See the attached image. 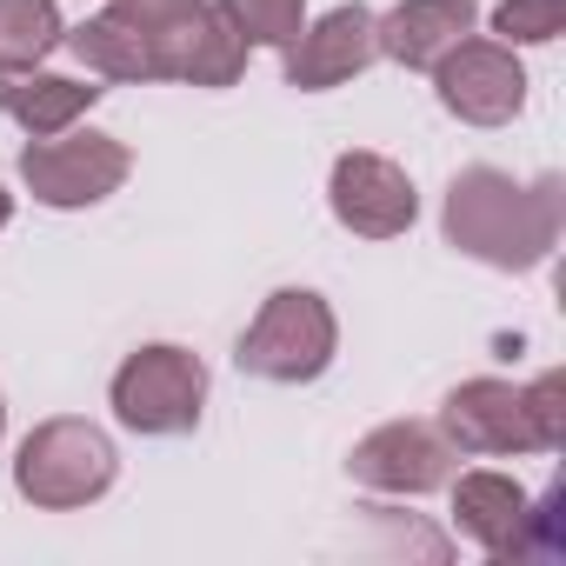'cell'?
Returning a JSON list of instances; mask_svg holds the SVG:
<instances>
[{"instance_id":"12","label":"cell","mask_w":566,"mask_h":566,"mask_svg":"<svg viewBox=\"0 0 566 566\" xmlns=\"http://www.w3.org/2000/svg\"><path fill=\"white\" fill-rule=\"evenodd\" d=\"M473 28H480V8H473V0H400L394 14L374 21L380 54L400 61L407 74H433Z\"/></svg>"},{"instance_id":"18","label":"cell","mask_w":566,"mask_h":566,"mask_svg":"<svg viewBox=\"0 0 566 566\" xmlns=\"http://www.w3.org/2000/svg\"><path fill=\"white\" fill-rule=\"evenodd\" d=\"M493 34L506 48H546L566 34V0H500L493 8Z\"/></svg>"},{"instance_id":"5","label":"cell","mask_w":566,"mask_h":566,"mask_svg":"<svg viewBox=\"0 0 566 566\" xmlns=\"http://www.w3.org/2000/svg\"><path fill=\"white\" fill-rule=\"evenodd\" d=\"M134 174L127 140L94 134V127H67V134H41L21 147V180L41 207L74 213V207H101L107 193H120Z\"/></svg>"},{"instance_id":"10","label":"cell","mask_w":566,"mask_h":566,"mask_svg":"<svg viewBox=\"0 0 566 566\" xmlns=\"http://www.w3.org/2000/svg\"><path fill=\"white\" fill-rule=\"evenodd\" d=\"M440 433L460 447V453H539V427H533V407H526V387L513 380H460L440 407Z\"/></svg>"},{"instance_id":"22","label":"cell","mask_w":566,"mask_h":566,"mask_svg":"<svg viewBox=\"0 0 566 566\" xmlns=\"http://www.w3.org/2000/svg\"><path fill=\"white\" fill-rule=\"evenodd\" d=\"M0 433H8V400H0Z\"/></svg>"},{"instance_id":"8","label":"cell","mask_w":566,"mask_h":566,"mask_svg":"<svg viewBox=\"0 0 566 566\" xmlns=\"http://www.w3.org/2000/svg\"><path fill=\"white\" fill-rule=\"evenodd\" d=\"M327 207H334V220H340L347 233H360V240H394V233H407V227L420 220V193H413L407 167L387 160V154H367V147H354V154L334 160V174H327Z\"/></svg>"},{"instance_id":"7","label":"cell","mask_w":566,"mask_h":566,"mask_svg":"<svg viewBox=\"0 0 566 566\" xmlns=\"http://www.w3.org/2000/svg\"><path fill=\"white\" fill-rule=\"evenodd\" d=\"M433 94H440V107L453 114V120H467V127H506V120H520V107H526V67H520V54L506 48V41H460L440 67H433Z\"/></svg>"},{"instance_id":"6","label":"cell","mask_w":566,"mask_h":566,"mask_svg":"<svg viewBox=\"0 0 566 566\" xmlns=\"http://www.w3.org/2000/svg\"><path fill=\"white\" fill-rule=\"evenodd\" d=\"M347 473L374 493H400V500H420V493H440L453 473H460V447L427 427V420H387L374 427L367 440H354L347 453Z\"/></svg>"},{"instance_id":"21","label":"cell","mask_w":566,"mask_h":566,"mask_svg":"<svg viewBox=\"0 0 566 566\" xmlns=\"http://www.w3.org/2000/svg\"><path fill=\"white\" fill-rule=\"evenodd\" d=\"M8 220H14V193H8V187H0V227H8Z\"/></svg>"},{"instance_id":"17","label":"cell","mask_w":566,"mask_h":566,"mask_svg":"<svg viewBox=\"0 0 566 566\" xmlns=\"http://www.w3.org/2000/svg\"><path fill=\"white\" fill-rule=\"evenodd\" d=\"M247 48H287L307 28V0H220Z\"/></svg>"},{"instance_id":"9","label":"cell","mask_w":566,"mask_h":566,"mask_svg":"<svg viewBox=\"0 0 566 566\" xmlns=\"http://www.w3.org/2000/svg\"><path fill=\"white\" fill-rule=\"evenodd\" d=\"M374 8L347 0V8L321 14L314 28H301L287 48H280V67H287V87L301 94H327V87H347L354 74H367L380 61V34H374Z\"/></svg>"},{"instance_id":"16","label":"cell","mask_w":566,"mask_h":566,"mask_svg":"<svg viewBox=\"0 0 566 566\" xmlns=\"http://www.w3.org/2000/svg\"><path fill=\"white\" fill-rule=\"evenodd\" d=\"M67 41L54 0H0V74H28Z\"/></svg>"},{"instance_id":"15","label":"cell","mask_w":566,"mask_h":566,"mask_svg":"<svg viewBox=\"0 0 566 566\" xmlns=\"http://www.w3.org/2000/svg\"><path fill=\"white\" fill-rule=\"evenodd\" d=\"M94 101H101V87H87V81H74V74H41V67H28V74H0V114H8L28 140L67 134Z\"/></svg>"},{"instance_id":"14","label":"cell","mask_w":566,"mask_h":566,"mask_svg":"<svg viewBox=\"0 0 566 566\" xmlns=\"http://www.w3.org/2000/svg\"><path fill=\"white\" fill-rule=\"evenodd\" d=\"M453 486V526L480 546V553H493V559H520V533H526V486L520 480H506V473H493V467H480V473H453L447 480Z\"/></svg>"},{"instance_id":"13","label":"cell","mask_w":566,"mask_h":566,"mask_svg":"<svg viewBox=\"0 0 566 566\" xmlns=\"http://www.w3.org/2000/svg\"><path fill=\"white\" fill-rule=\"evenodd\" d=\"M67 48H74V61L87 67V74H101V81H167V61H160V34L140 21V14H127L120 0H107V8L94 14V21H81L74 34H67Z\"/></svg>"},{"instance_id":"3","label":"cell","mask_w":566,"mask_h":566,"mask_svg":"<svg viewBox=\"0 0 566 566\" xmlns=\"http://www.w3.org/2000/svg\"><path fill=\"white\" fill-rule=\"evenodd\" d=\"M334 347H340V321L334 307L314 294V287H280L260 301L253 327L240 334V374L253 380H273V387H307L334 367Z\"/></svg>"},{"instance_id":"11","label":"cell","mask_w":566,"mask_h":566,"mask_svg":"<svg viewBox=\"0 0 566 566\" xmlns=\"http://www.w3.org/2000/svg\"><path fill=\"white\" fill-rule=\"evenodd\" d=\"M247 41L240 28L227 21L220 0H200L193 14H180L167 34H160V61H167V81H187V87H233L247 74Z\"/></svg>"},{"instance_id":"2","label":"cell","mask_w":566,"mask_h":566,"mask_svg":"<svg viewBox=\"0 0 566 566\" xmlns=\"http://www.w3.org/2000/svg\"><path fill=\"white\" fill-rule=\"evenodd\" d=\"M120 473V453L114 440L94 427V420H41L21 453H14V493L41 513H74V506H94Z\"/></svg>"},{"instance_id":"19","label":"cell","mask_w":566,"mask_h":566,"mask_svg":"<svg viewBox=\"0 0 566 566\" xmlns=\"http://www.w3.org/2000/svg\"><path fill=\"white\" fill-rule=\"evenodd\" d=\"M526 407H533V427H539V453H559L566 447V374H539L526 387Z\"/></svg>"},{"instance_id":"1","label":"cell","mask_w":566,"mask_h":566,"mask_svg":"<svg viewBox=\"0 0 566 566\" xmlns=\"http://www.w3.org/2000/svg\"><path fill=\"white\" fill-rule=\"evenodd\" d=\"M559 220H566V193L559 180H533L520 187L500 167H460L447 187V247H460L467 260L493 266V273H533L546 266V253L559 247Z\"/></svg>"},{"instance_id":"20","label":"cell","mask_w":566,"mask_h":566,"mask_svg":"<svg viewBox=\"0 0 566 566\" xmlns=\"http://www.w3.org/2000/svg\"><path fill=\"white\" fill-rule=\"evenodd\" d=\"M120 8H127V14H140L154 34H167L180 14H193V8H200V0H120Z\"/></svg>"},{"instance_id":"4","label":"cell","mask_w":566,"mask_h":566,"mask_svg":"<svg viewBox=\"0 0 566 566\" xmlns=\"http://www.w3.org/2000/svg\"><path fill=\"white\" fill-rule=\"evenodd\" d=\"M114 420L127 433H147V440H174V433H193L200 427V407H207V367L200 354L174 347V340H154L140 354L120 360L114 387Z\"/></svg>"}]
</instances>
